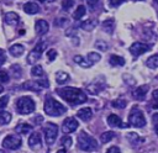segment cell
<instances>
[{
	"mask_svg": "<svg viewBox=\"0 0 158 153\" xmlns=\"http://www.w3.org/2000/svg\"><path fill=\"white\" fill-rule=\"evenodd\" d=\"M57 94L63 97L65 101H68L69 104L72 105H77V104H83L88 100V96L86 94L80 90V89H77V88H73V86H67V88H62V89H58L57 90Z\"/></svg>",
	"mask_w": 158,
	"mask_h": 153,
	"instance_id": "1",
	"label": "cell"
},
{
	"mask_svg": "<svg viewBox=\"0 0 158 153\" xmlns=\"http://www.w3.org/2000/svg\"><path fill=\"white\" fill-rule=\"evenodd\" d=\"M43 110L49 116H60V115H63L67 111V109H65V106L63 104H60L59 101L54 100L51 96H47L46 97Z\"/></svg>",
	"mask_w": 158,
	"mask_h": 153,
	"instance_id": "2",
	"label": "cell"
},
{
	"mask_svg": "<svg viewBox=\"0 0 158 153\" xmlns=\"http://www.w3.org/2000/svg\"><path fill=\"white\" fill-rule=\"evenodd\" d=\"M78 148L84 152H94L98 148V142L95 138L89 136L86 132L81 131L78 137Z\"/></svg>",
	"mask_w": 158,
	"mask_h": 153,
	"instance_id": "3",
	"label": "cell"
},
{
	"mask_svg": "<svg viewBox=\"0 0 158 153\" xmlns=\"http://www.w3.org/2000/svg\"><path fill=\"white\" fill-rule=\"evenodd\" d=\"M17 112L21 115H28L35 111V101L30 96H22L16 101Z\"/></svg>",
	"mask_w": 158,
	"mask_h": 153,
	"instance_id": "4",
	"label": "cell"
},
{
	"mask_svg": "<svg viewBox=\"0 0 158 153\" xmlns=\"http://www.w3.org/2000/svg\"><path fill=\"white\" fill-rule=\"evenodd\" d=\"M128 123L133 127H143L146 126V118L143 112L138 107H133L128 115Z\"/></svg>",
	"mask_w": 158,
	"mask_h": 153,
	"instance_id": "5",
	"label": "cell"
},
{
	"mask_svg": "<svg viewBox=\"0 0 158 153\" xmlns=\"http://www.w3.org/2000/svg\"><path fill=\"white\" fill-rule=\"evenodd\" d=\"M43 131H44V137H46L47 144L48 146L53 144L54 141H56V138H57V134H58V127H57V125L48 122V123H46Z\"/></svg>",
	"mask_w": 158,
	"mask_h": 153,
	"instance_id": "6",
	"label": "cell"
},
{
	"mask_svg": "<svg viewBox=\"0 0 158 153\" xmlns=\"http://www.w3.org/2000/svg\"><path fill=\"white\" fill-rule=\"evenodd\" d=\"M22 144V141L19 136H15V134H9L4 138L2 141V147L4 148H7V149H19Z\"/></svg>",
	"mask_w": 158,
	"mask_h": 153,
	"instance_id": "7",
	"label": "cell"
},
{
	"mask_svg": "<svg viewBox=\"0 0 158 153\" xmlns=\"http://www.w3.org/2000/svg\"><path fill=\"white\" fill-rule=\"evenodd\" d=\"M44 48H46V43H44V42H41V43L36 44L35 48H33V49L30 52V54L27 56V63L35 64V63L41 58V56H42Z\"/></svg>",
	"mask_w": 158,
	"mask_h": 153,
	"instance_id": "8",
	"label": "cell"
},
{
	"mask_svg": "<svg viewBox=\"0 0 158 153\" xmlns=\"http://www.w3.org/2000/svg\"><path fill=\"white\" fill-rule=\"evenodd\" d=\"M151 49V46L147 44V43H143V42H135L131 47H130V52L133 57H138L146 52H148Z\"/></svg>",
	"mask_w": 158,
	"mask_h": 153,
	"instance_id": "9",
	"label": "cell"
},
{
	"mask_svg": "<svg viewBox=\"0 0 158 153\" xmlns=\"http://www.w3.org/2000/svg\"><path fill=\"white\" fill-rule=\"evenodd\" d=\"M78 126H79L78 121L75 118H73V117H69V118L64 120V122L62 125V131L64 133H72L78 128Z\"/></svg>",
	"mask_w": 158,
	"mask_h": 153,
	"instance_id": "10",
	"label": "cell"
},
{
	"mask_svg": "<svg viewBox=\"0 0 158 153\" xmlns=\"http://www.w3.org/2000/svg\"><path fill=\"white\" fill-rule=\"evenodd\" d=\"M35 30L38 35H44L48 32L49 30V25L46 20H37L36 23H35Z\"/></svg>",
	"mask_w": 158,
	"mask_h": 153,
	"instance_id": "11",
	"label": "cell"
},
{
	"mask_svg": "<svg viewBox=\"0 0 158 153\" xmlns=\"http://www.w3.org/2000/svg\"><path fill=\"white\" fill-rule=\"evenodd\" d=\"M147 93H148V85H141V86L136 88V89L132 91V96H133L136 100H143Z\"/></svg>",
	"mask_w": 158,
	"mask_h": 153,
	"instance_id": "12",
	"label": "cell"
},
{
	"mask_svg": "<svg viewBox=\"0 0 158 153\" xmlns=\"http://www.w3.org/2000/svg\"><path fill=\"white\" fill-rule=\"evenodd\" d=\"M77 116H78L80 120H83V121H88V120L91 118V116H93V111H91L90 107H83V109L78 110Z\"/></svg>",
	"mask_w": 158,
	"mask_h": 153,
	"instance_id": "13",
	"label": "cell"
},
{
	"mask_svg": "<svg viewBox=\"0 0 158 153\" xmlns=\"http://www.w3.org/2000/svg\"><path fill=\"white\" fill-rule=\"evenodd\" d=\"M42 142H41V134L38 132H33L30 138H28V146L32 147V148H36V147H41Z\"/></svg>",
	"mask_w": 158,
	"mask_h": 153,
	"instance_id": "14",
	"label": "cell"
},
{
	"mask_svg": "<svg viewBox=\"0 0 158 153\" xmlns=\"http://www.w3.org/2000/svg\"><path fill=\"white\" fill-rule=\"evenodd\" d=\"M19 21H20V17H19V15H17L16 12H7V14L5 15V22H6L7 25H10V26L17 25Z\"/></svg>",
	"mask_w": 158,
	"mask_h": 153,
	"instance_id": "15",
	"label": "cell"
},
{
	"mask_svg": "<svg viewBox=\"0 0 158 153\" xmlns=\"http://www.w3.org/2000/svg\"><path fill=\"white\" fill-rule=\"evenodd\" d=\"M22 89L25 90H32V91H40L41 90V85L37 83V81H33V80H28V81H25L22 85H21Z\"/></svg>",
	"mask_w": 158,
	"mask_h": 153,
	"instance_id": "16",
	"label": "cell"
},
{
	"mask_svg": "<svg viewBox=\"0 0 158 153\" xmlns=\"http://www.w3.org/2000/svg\"><path fill=\"white\" fill-rule=\"evenodd\" d=\"M107 123H109L110 126H112V127H123V123H122L121 118H120L117 115H115V114L109 115V117H107Z\"/></svg>",
	"mask_w": 158,
	"mask_h": 153,
	"instance_id": "17",
	"label": "cell"
},
{
	"mask_svg": "<svg viewBox=\"0 0 158 153\" xmlns=\"http://www.w3.org/2000/svg\"><path fill=\"white\" fill-rule=\"evenodd\" d=\"M23 10L26 14H30V15H35L40 11V6L36 4V2H26L23 5Z\"/></svg>",
	"mask_w": 158,
	"mask_h": 153,
	"instance_id": "18",
	"label": "cell"
},
{
	"mask_svg": "<svg viewBox=\"0 0 158 153\" xmlns=\"http://www.w3.org/2000/svg\"><path fill=\"white\" fill-rule=\"evenodd\" d=\"M96 26H98V21L96 20H85V21H83L80 23V27L83 30H85V31H91Z\"/></svg>",
	"mask_w": 158,
	"mask_h": 153,
	"instance_id": "19",
	"label": "cell"
},
{
	"mask_svg": "<svg viewBox=\"0 0 158 153\" xmlns=\"http://www.w3.org/2000/svg\"><path fill=\"white\" fill-rule=\"evenodd\" d=\"M10 53H11V56H14V57H20V56L23 53V46H22V44H19V43L12 44V46L10 47Z\"/></svg>",
	"mask_w": 158,
	"mask_h": 153,
	"instance_id": "20",
	"label": "cell"
},
{
	"mask_svg": "<svg viewBox=\"0 0 158 153\" xmlns=\"http://www.w3.org/2000/svg\"><path fill=\"white\" fill-rule=\"evenodd\" d=\"M74 62H75L77 64H79V65H81L83 68H89V67L93 65V63H91L88 58L84 59L81 56H75V57H74Z\"/></svg>",
	"mask_w": 158,
	"mask_h": 153,
	"instance_id": "21",
	"label": "cell"
},
{
	"mask_svg": "<svg viewBox=\"0 0 158 153\" xmlns=\"http://www.w3.org/2000/svg\"><path fill=\"white\" fill-rule=\"evenodd\" d=\"M31 126L28 125V123H25V122H21V123H19L17 126H16V132H19V133H21V134H26V133H28L30 131H31Z\"/></svg>",
	"mask_w": 158,
	"mask_h": 153,
	"instance_id": "22",
	"label": "cell"
},
{
	"mask_svg": "<svg viewBox=\"0 0 158 153\" xmlns=\"http://www.w3.org/2000/svg\"><path fill=\"white\" fill-rule=\"evenodd\" d=\"M11 121V114L4 110H0V125H7Z\"/></svg>",
	"mask_w": 158,
	"mask_h": 153,
	"instance_id": "23",
	"label": "cell"
},
{
	"mask_svg": "<svg viewBox=\"0 0 158 153\" xmlns=\"http://www.w3.org/2000/svg\"><path fill=\"white\" fill-rule=\"evenodd\" d=\"M147 67L151 68V69H154V68H158V53L157 54H153L152 57H149L146 62Z\"/></svg>",
	"mask_w": 158,
	"mask_h": 153,
	"instance_id": "24",
	"label": "cell"
},
{
	"mask_svg": "<svg viewBox=\"0 0 158 153\" xmlns=\"http://www.w3.org/2000/svg\"><path fill=\"white\" fill-rule=\"evenodd\" d=\"M68 79H69V74H67L64 72H57L56 73V81L58 84H64Z\"/></svg>",
	"mask_w": 158,
	"mask_h": 153,
	"instance_id": "25",
	"label": "cell"
},
{
	"mask_svg": "<svg viewBox=\"0 0 158 153\" xmlns=\"http://www.w3.org/2000/svg\"><path fill=\"white\" fill-rule=\"evenodd\" d=\"M114 137H115V133H114L112 131H106V132L101 133L100 141H101V143H107V142H110Z\"/></svg>",
	"mask_w": 158,
	"mask_h": 153,
	"instance_id": "26",
	"label": "cell"
},
{
	"mask_svg": "<svg viewBox=\"0 0 158 153\" xmlns=\"http://www.w3.org/2000/svg\"><path fill=\"white\" fill-rule=\"evenodd\" d=\"M110 64H111V65H123V64H125V59H123L122 57H120V56L112 54V56L110 57Z\"/></svg>",
	"mask_w": 158,
	"mask_h": 153,
	"instance_id": "27",
	"label": "cell"
},
{
	"mask_svg": "<svg viewBox=\"0 0 158 153\" xmlns=\"http://www.w3.org/2000/svg\"><path fill=\"white\" fill-rule=\"evenodd\" d=\"M85 12H86V10H85V7L83 6V5H79L78 7H77V10L74 11V14H73V17L75 19V20H80L84 15H85Z\"/></svg>",
	"mask_w": 158,
	"mask_h": 153,
	"instance_id": "28",
	"label": "cell"
},
{
	"mask_svg": "<svg viewBox=\"0 0 158 153\" xmlns=\"http://www.w3.org/2000/svg\"><path fill=\"white\" fill-rule=\"evenodd\" d=\"M114 20L112 19H109V20H106V21H104V23H102V28L107 32V33H111L112 32V30H114Z\"/></svg>",
	"mask_w": 158,
	"mask_h": 153,
	"instance_id": "29",
	"label": "cell"
},
{
	"mask_svg": "<svg viewBox=\"0 0 158 153\" xmlns=\"http://www.w3.org/2000/svg\"><path fill=\"white\" fill-rule=\"evenodd\" d=\"M86 58H88L93 64H94V63H96V62H99V60L101 59L100 54H99V53H96V52H90V53H88Z\"/></svg>",
	"mask_w": 158,
	"mask_h": 153,
	"instance_id": "30",
	"label": "cell"
},
{
	"mask_svg": "<svg viewBox=\"0 0 158 153\" xmlns=\"http://www.w3.org/2000/svg\"><path fill=\"white\" fill-rule=\"evenodd\" d=\"M112 106L114 107H116V109H125V106H126V100L125 99H116V100H114L112 102Z\"/></svg>",
	"mask_w": 158,
	"mask_h": 153,
	"instance_id": "31",
	"label": "cell"
},
{
	"mask_svg": "<svg viewBox=\"0 0 158 153\" xmlns=\"http://www.w3.org/2000/svg\"><path fill=\"white\" fill-rule=\"evenodd\" d=\"M127 138H128V141H130L131 143H133V144H137L138 142H141V139H139V136H138L137 133H135V132H131V133H128V134H127Z\"/></svg>",
	"mask_w": 158,
	"mask_h": 153,
	"instance_id": "32",
	"label": "cell"
},
{
	"mask_svg": "<svg viewBox=\"0 0 158 153\" xmlns=\"http://www.w3.org/2000/svg\"><path fill=\"white\" fill-rule=\"evenodd\" d=\"M31 73H32V75H35V76H43V74H44L41 65H35V67L32 68Z\"/></svg>",
	"mask_w": 158,
	"mask_h": 153,
	"instance_id": "33",
	"label": "cell"
},
{
	"mask_svg": "<svg viewBox=\"0 0 158 153\" xmlns=\"http://www.w3.org/2000/svg\"><path fill=\"white\" fill-rule=\"evenodd\" d=\"M60 142H62V146L65 147V148H69L72 146V143H73L72 142V138L69 136H63L62 139H60Z\"/></svg>",
	"mask_w": 158,
	"mask_h": 153,
	"instance_id": "34",
	"label": "cell"
},
{
	"mask_svg": "<svg viewBox=\"0 0 158 153\" xmlns=\"http://www.w3.org/2000/svg\"><path fill=\"white\" fill-rule=\"evenodd\" d=\"M95 47H96V48H99L100 51H106L109 46H107V43H106V42H104V41L99 39V41H96V42H95Z\"/></svg>",
	"mask_w": 158,
	"mask_h": 153,
	"instance_id": "35",
	"label": "cell"
},
{
	"mask_svg": "<svg viewBox=\"0 0 158 153\" xmlns=\"http://www.w3.org/2000/svg\"><path fill=\"white\" fill-rule=\"evenodd\" d=\"M74 5V0H62V7L64 10H69Z\"/></svg>",
	"mask_w": 158,
	"mask_h": 153,
	"instance_id": "36",
	"label": "cell"
},
{
	"mask_svg": "<svg viewBox=\"0 0 158 153\" xmlns=\"http://www.w3.org/2000/svg\"><path fill=\"white\" fill-rule=\"evenodd\" d=\"M9 79H10V76H9L7 72H5V70H0V83H7Z\"/></svg>",
	"mask_w": 158,
	"mask_h": 153,
	"instance_id": "37",
	"label": "cell"
},
{
	"mask_svg": "<svg viewBox=\"0 0 158 153\" xmlns=\"http://www.w3.org/2000/svg\"><path fill=\"white\" fill-rule=\"evenodd\" d=\"M7 102H9V96H2V97H0V110H2L6 105H7Z\"/></svg>",
	"mask_w": 158,
	"mask_h": 153,
	"instance_id": "38",
	"label": "cell"
},
{
	"mask_svg": "<svg viewBox=\"0 0 158 153\" xmlns=\"http://www.w3.org/2000/svg\"><path fill=\"white\" fill-rule=\"evenodd\" d=\"M47 57H48L49 60H54L56 57H57V51L56 49H49L48 53H47Z\"/></svg>",
	"mask_w": 158,
	"mask_h": 153,
	"instance_id": "39",
	"label": "cell"
},
{
	"mask_svg": "<svg viewBox=\"0 0 158 153\" xmlns=\"http://www.w3.org/2000/svg\"><path fill=\"white\" fill-rule=\"evenodd\" d=\"M37 83H38L41 86H43V88H48V86H49V83H48V80H47L44 76H42L41 79H38Z\"/></svg>",
	"mask_w": 158,
	"mask_h": 153,
	"instance_id": "40",
	"label": "cell"
},
{
	"mask_svg": "<svg viewBox=\"0 0 158 153\" xmlns=\"http://www.w3.org/2000/svg\"><path fill=\"white\" fill-rule=\"evenodd\" d=\"M86 4H88V6H89V9L94 10V9L96 7V5L99 4V0H86Z\"/></svg>",
	"mask_w": 158,
	"mask_h": 153,
	"instance_id": "41",
	"label": "cell"
},
{
	"mask_svg": "<svg viewBox=\"0 0 158 153\" xmlns=\"http://www.w3.org/2000/svg\"><path fill=\"white\" fill-rule=\"evenodd\" d=\"M11 70L15 73V76H16V78H19V76L21 75V68H20L19 65H12V67H11Z\"/></svg>",
	"mask_w": 158,
	"mask_h": 153,
	"instance_id": "42",
	"label": "cell"
},
{
	"mask_svg": "<svg viewBox=\"0 0 158 153\" xmlns=\"http://www.w3.org/2000/svg\"><path fill=\"white\" fill-rule=\"evenodd\" d=\"M106 153H121V151H120V148H118V147L112 146V147H110V148L107 149V152H106Z\"/></svg>",
	"mask_w": 158,
	"mask_h": 153,
	"instance_id": "43",
	"label": "cell"
},
{
	"mask_svg": "<svg viewBox=\"0 0 158 153\" xmlns=\"http://www.w3.org/2000/svg\"><path fill=\"white\" fill-rule=\"evenodd\" d=\"M123 1H125V0H109L110 5H111V6H114V7H116V6L121 5V4L123 2Z\"/></svg>",
	"mask_w": 158,
	"mask_h": 153,
	"instance_id": "44",
	"label": "cell"
},
{
	"mask_svg": "<svg viewBox=\"0 0 158 153\" xmlns=\"http://www.w3.org/2000/svg\"><path fill=\"white\" fill-rule=\"evenodd\" d=\"M5 59H6V57H5V52L0 48V65H1V64H4Z\"/></svg>",
	"mask_w": 158,
	"mask_h": 153,
	"instance_id": "45",
	"label": "cell"
},
{
	"mask_svg": "<svg viewBox=\"0 0 158 153\" xmlns=\"http://www.w3.org/2000/svg\"><path fill=\"white\" fill-rule=\"evenodd\" d=\"M33 121H35V122H36V123H41V122H42V121H43V117H42V116H40V115H38V116H36V117H35V120H33Z\"/></svg>",
	"mask_w": 158,
	"mask_h": 153,
	"instance_id": "46",
	"label": "cell"
},
{
	"mask_svg": "<svg viewBox=\"0 0 158 153\" xmlns=\"http://www.w3.org/2000/svg\"><path fill=\"white\" fill-rule=\"evenodd\" d=\"M152 96H153V99H156V100H158V89H156V90H153V93H152Z\"/></svg>",
	"mask_w": 158,
	"mask_h": 153,
	"instance_id": "47",
	"label": "cell"
},
{
	"mask_svg": "<svg viewBox=\"0 0 158 153\" xmlns=\"http://www.w3.org/2000/svg\"><path fill=\"white\" fill-rule=\"evenodd\" d=\"M152 120H153V122H158V112L153 115V117H152Z\"/></svg>",
	"mask_w": 158,
	"mask_h": 153,
	"instance_id": "48",
	"label": "cell"
},
{
	"mask_svg": "<svg viewBox=\"0 0 158 153\" xmlns=\"http://www.w3.org/2000/svg\"><path fill=\"white\" fill-rule=\"evenodd\" d=\"M57 153H67V151H65V149L63 148V149H59V151H58Z\"/></svg>",
	"mask_w": 158,
	"mask_h": 153,
	"instance_id": "49",
	"label": "cell"
},
{
	"mask_svg": "<svg viewBox=\"0 0 158 153\" xmlns=\"http://www.w3.org/2000/svg\"><path fill=\"white\" fill-rule=\"evenodd\" d=\"M154 131H156V133H157V136H158V123L156 125V127H154Z\"/></svg>",
	"mask_w": 158,
	"mask_h": 153,
	"instance_id": "50",
	"label": "cell"
},
{
	"mask_svg": "<svg viewBox=\"0 0 158 153\" xmlns=\"http://www.w3.org/2000/svg\"><path fill=\"white\" fill-rule=\"evenodd\" d=\"M40 1H42V2H52L54 0H40Z\"/></svg>",
	"mask_w": 158,
	"mask_h": 153,
	"instance_id": "51",
	"label": "cell"
},
{
	"mask_svg": "<svg viewBox=\"0 0 158 153\" xmlns=\"http://www.w3.org/2000/svg\"><path fill=\"white\" fill-rule=\"evenodd\" d=\"M153 109H158V102L157 104H153Z\"/></svg>",
	"mask_w": 158,
	"mask_h": 153,
	"instance_id": "52",
	"label": "cell"
},
{
	"mask_svg": "<svg viewBox=\"0 0 158 153\" xmlns=\"http://www.w3.org/2000/svg\"><path fill=\"white\" fill-rule=\"evenodd\" d=\"M2 91H4V88H2V86H1V85H0V94H1V93H2Z\"/></svg>",
	"mask_w": 158,
	"mask_h": 153,
	"instance_id": "53",
	"label": "cell"
},
{
	"mask_svg": "<svg viewBox=\"0 0 158 153\" xmlns=\"http://www.w3.org/2000/svg\"><path fill=\"white\" fill-rule=\"evenodd\" d=\"M0 153H5V152H4V151H1V149H0Z\"/></svg>",
	"mask_w": 158,
	"mask_h": 153,
	"instance_id": "54",
	"label": "cell"
},
{
	"mask_svg": "<svg viewBox=\"0 0 158 153\" xmlns=\"http://www.w3.org/2000/svg\"><path fill=\"white\" fill-rule=\"evenodd\" d=\"M154 1H156V2H157V4H158V0H154Z\"/></svg>",
	"mask_w": 158,
	"mask_h": 153,
	"instance_id": "55",
	"label": "cell"
}]
</instances>
